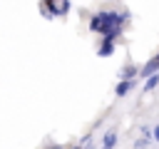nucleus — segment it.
Instances as JSON below:
<instances>
[{"mask_svg":"<svg viewBox=\"0 0 159 149\" xmlns=\"http://www.w3.org/2000/svg\"><path fill=\"white\" fill-rule=\"evenodd\" d=\"M114 52V45H112V40H104V45L99 47V55L104 57V55H112Z\"/></svg>","mask_w":159,"mask_h":149,"instance_id":"5","label":"nucleus"},{"mask_svg":"<svg viewBox=\"0 0 159 149\" xmlns=\"http://www.w3.org/2000/svg\"><path fill=\"white\" fill-rule=\"evenodd\" d=\"M139 77V67L137 65H124V70L119 72V79H137Z\"/></svg>","mask_w":159,"mask_h":149,"instance_id":"2","label":"nucleus"},{"mask_svg":"<svg viewBox=\"0 0 159 149\" xmlns=\"http://www.w3.org/2000/svg\"><path fill=\"white\" fill-rule=\"evenodd\" d=\"M134 87H137V79H119V84H117L114 92H117V97H127Z\"/></svg>","mask_w":159,"mask_h":149,"instance_id":"1","label":"nucleus"},{"mask_svg":"<svg viewBox=\"0 0 159 149\" xmlns=\"http://www.w3.org/2000/svg\"><path fill=\"white\" fill-rule=\"evenodd\" d=\"M152 139H154V142H159V124L152 129Z\"/></svg>","mask_w":159,"mask_h":149,"instance_id":"7","label":"nucleus"},{"mask_svg":"<svg viewBox=\"0 0 159 149\" xmlns=\"http://www.w3.org/2000/svg\"><path fill=\"white\" fill-rule=\"evenodd\" d=\"M152 142H154L152 137H142V139H137V142H134V149H147Z\"/></svg>","mask_w":159,"mask_h":149,"instance_id":"6","label":"nucleus"},{"mask_svg":"<svg viewBox=\"0 0 159 149\" xmlns=\"http://www.w3.org/2000/svg\"><path fill=\"white\" fill-rule=\"evenodd\" d=\"M102 147H104V149H114V147H117V132H114V129H109V132L102 137Z\"/></svg>","mask_w":159,"mask_h":149,"instance_id":"3","label":"nucleus"},{"mask_svg":"<svg viewBox=\"0 0 159 149\" xmlns=\"http://www.w3.org/2000/svg\"><path fill=\"white\" fill-rule=\"evenodd\" d=\"M157 84H159V72H157V74H152V77H147V82H144V92L157 89Z\"/></svg>","mask_w":159,"mask_h":149,"instance_id":"4","label":"nucleus"}]
</instances>
